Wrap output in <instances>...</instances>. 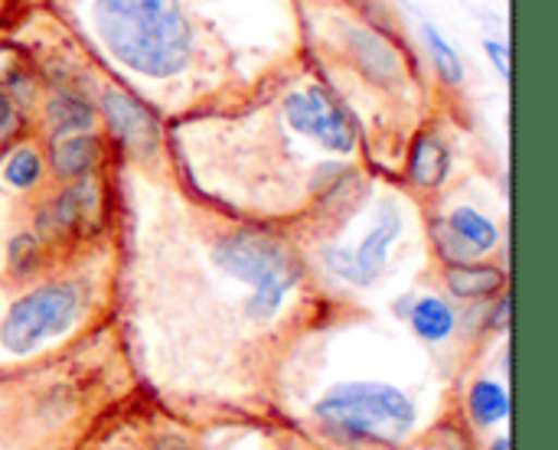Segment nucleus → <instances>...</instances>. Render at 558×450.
<instances>
[{
    "label": "nucleus",
    "instance_id": "19",
    "mask_svg": "<svg viewBox=\"0 0 558 450\" xmlns=\"http://www.w3.org/2000/svg\"><path fill=\"white\" fill-rule=\"evenodd\" d=\"M432 242H435V252L445 265H461V262H474V248L448 226V219H435L432 222Z\"/></svg>",
    "mask_w": 558,
    "mask_h": 450
},
{
    "label": "nucleus",
    "instance_id": "9",
    "mask_svg": "<svg viewBox=\"0 0 558 450\" xmlns=\"http://www.w3.org/2000/svg\"><path fill=\"white\" fill-rule=\"evenodd\" d=\"M399 235H402V216H399V209L392 203H386L379 209V216H376V226L369 229L363 245L353 252V262H356V271L363 278V288H369L383 275V268L389 262V248H392V242Z\"/></svg>",
    "mask_w": 558,
    "mask_h": 450
},
{
    "label": "nucleus",
    "instance_id": "17",
    "mask_svg": "<svg viewBox=\"0 0 558 450\" xmlns=\"http://www.w3.org/2000/svg\"><path fill=\"white\" fill-rule=\"evenodd\" d=\"M43 170H46L43 154L36 147H26V144L13 147L3 160V180L13 190H33L43 180Z\"/></svg>",
    "mask_w": 558,
    "mask_h": 450
},
{
    "label": "nucleus",
    "instance_id": "21",
    "mask_svg": "<svg viewBox=\"0 0 558 450\" xmlns=\"http://www.w3.org/2000/svg\"><path fill=\"white\" fill-rule=\"evenodd\" d=\"M23 124H26L23 111H20L13 101H7V105L0 108V150H3L10 141H16V137H20Z\"/></svg>",
    "mask_w": 558,
    "mask_h": 450
},
{
    "label": "nucleus",
    "instance_id": "22",
    "mask_svg": "<svg viewBox=\"0 0 558 450\" xmlns=\"http://www.w3.org/2000/svg\"><path fill=\"white\" fill-rule=\"evenodd\" d=\"M484 49H487L490 62L497 65V72H500L504 78H510V46H507V42H500V39H487V42H484Z\"/></svg>",
    "mask_w": 558,
    "mask_h": 450
},
{
    "label": "nucleus",
    "instance_id": "12",
    "mask_svg": "<svg viewBox=\"0 0 558 450\" xmlns=\"http://www.w3.org/2000/svg\"><path fill=\"white\" fill-rule=\"evenodd\" d=\"M451 173V154L448 144L438 137V131H422L409 150V180L418 190H438Z\"/></svg>",
    "mask_w": 558,
    "mask_h": 450
},
{
    "label": "nucleus",
    "instance_id": "25",
    "mask_svg": "<svg viewBox=\"0 0 558 450\" xmlns=\"http://www.w3.org/2000/svg\"><path fill=\"white\" fill-rule=\"evenodd\" d=\"M490 450H513V445H510V438H497Z\"/></svg>",
    "mask_w": 558,
    "mask_h": 450
},
{
    "label": "nucleus",
    "instance_id": "10",
    "mask_svg": "<svg viewBox=\"0 0 558 450\" xmlns=\"http://www.w3.org/2000/svg\"><path fill=\"white\" fill-rule=\"evenodd\" d=\"M101 154H105V147H101L98 134H92V131L62 134V137H52V144H49V170L59 180H82L101 163Z\"/></svg>",
    "mask_w": 558,
    "mask_h": 450
},
{
    "label": "nucleus",
    "instance_id": "8",
    "mask_svg": "<svg viewBox=\"0 0 558 450\" xmlns=\"http://www.w3.org/2000/svg\"><path fill=\"white\" fill-rule=\"evenodd\" d=\"M347 49H350V59L356 62V69L369 82H379V85L399 82L402 59L383 33H376L369 26H350L347 29Z\"/></svg>",
    "mask_w": 558,
    "mask_h": 450
},
{
    "label": "nucleus",
    "instance_id": "26",
    "mask_svg": "<svg viewBox=\"0 0 558 450\" xmlns=\"http://www.w3.org/2000/svg\"><path fill=\"white\" fill-rule=\"evenodd\" d=\"M7 101H13V98H10V95H7V92H3V88H0V108H3V105H7Z\"/></svg>",
    "mask_w": 558,
    "mask_h": 450
},
{
    "label": "nucleus",
    "instance_id": "23",
    "mask_svg": "<svg viewBox=\"0 0 558 450\" xmlns=\"http://www.w3.org/2000/svg\"><path fill=\"white\" fill-rule=\"evenodd\" d=\"M507 324H510V297H500L497 301V311L490 317V327L494 330H507Z\"/></svg>",
    "mask_w": 558,
    "mask_h": 450
},
{
    "label": "nucleus",
    "instance_id": "3",
    "mask_svg": "<svg viewBox=\"0 0 558 450\" xmlns=\"http://www.w3.org/2000/svg\"><path fill=\"white\" fill-rule=\"evenodd\" d=\"M213 262L219 271H226L235 281L252 284V297L245 304V314L252 320H271L288 291L301 281V265L294 255L268 232L258 229H242L216 242Z\"/></svg>",
    "mask_w": 558,
    "mask_h": 450
},
{
    "label": "nucleus",
    "instance_id": "13",
    "mask_svg": "<svg viewBox=\"0 0 558 450\" xmlns=\"http://www.w3.org/2000/svg\"><path fill=\"white\" fill-rule=\"evenodd\" d=\"M95 121H98L95 108L85 98H78V95L62 92V95H56V98L46 101V124H49L52 137L92 131Z\"/></svg>",
    "mask_w": 558,
    "mask_h": 450
},
{
    "label": "nucleus",
    "instance_id": "24",
    "mask_svg": "<svg viewBox=\"0 0 558 450\" xmlns=\"http://www.w3.org/2000/svg\"><path fill=\"white\" fill-rule=\"evenodd\" d=\"M150 450H190V448H186L180 438H160V441H157Z\"/></svg>",
    "mask_w": 558,
    "mask_h": 450
},
{
    "label": "nucleus",
    "instance_id": "11",
    "mask_svg": "<svg viewBox=\"0 0 558 450\" xmlns=\"http://www.w3.org/2000/svg\"><path fill=\"white\" fill-rule=\"evenodd\" d=\"M445 288L458 297V301H490L507 288V275L497 265H484V262H461V265H448L445 271Z\"/></svg>",
    "mask_w": 558,
    "mask_h": 450
},
{
    "label": "nucleus",
    "instance_id": "2",
    "mask_svg": "<svg viewBox=\"0 0 558 450\" xmlns=\"http://www.w3.org/2000/svg\"><path fill=\"white\" fill-rule=\"evenodd\" d=\"M317 422L350 445H402L415 428L412 399L389 382H340L314 405Z\"/></svg>",
    "mask_w": 558,
    "mask_h": 450
},
{
    "label": "nucleus",
    "instance_id": "6",
    "mask_svg": "<svg viewBox=\"0 0 558 450\" xmlns=\"http://www.w3.org/2000/svg\"><path fill=\"white\" fill-rule=\"evenodd\" d=\"M101 118L108 131L114 134L118 144H124L134 157L147 160L160 147V124L157 118L128 92L121 88H105L101 95Z\"/></svg>",
    "mask_w": 558,
    "mask_h": 450
},
{
    "label": "nucleus",
    "instance_id": "16",
    "mask_svg": "<svg viewBox=\"0 0 558 450\" xmlns=\"http://www.w3.org/2000/svg\"><path fill=\"white\" fill-rule=\"evenodd\" d=\"M448 226L474 248V255L481 258V255H487V252H494L497 248V242H500V229L484 216V212H477V209H471V206H458V209H451V216H448Z\"/></svg>",
    "mask_w": 558,
    "mask_h": 450
},
{
    "label": "nucleus",
    "instance_id": "4",
    "mask_svg": "<svg viewBox=\"0 0 558 450\" xmlns=\"http://www.w3.org/2000/svg\"><path fill=\"white\" fill-rule=\"evenodd\" d=\"M82 307V294L69 281H52L26 291L20 301L10 304L3 324H0V343L13 356L36 353L46 340L62 337Z\"/></svg>",
    "mask_w": 558,
    "mask_h": 450
},
{
    "label": "nucleus",
    "instance_id": "5",
    "mask_svg": "<svg viewBox=\"0 0 558 450\" xmlns=\"http://www.w3.org/2000/svg\"><path fill=\"white\" fill-rule=\"evenodd\" d=\"M284 118L298 134L317 141L320 147L333 154H350L356 147L360 131H356L350 108L324 85L291 92L284 98Z\"/></svg>",
    "mask_w": 558,
    "mask_h": 450
},
{
    "label": "nucleus",
    "instance_id": "14",
    "mask_svg": "<svg viewBox=\"0 0 558 450\" xmlns=\"http://www.w3.org/2000/svg\"><path fill=\"white\" fill-rule=\"evenodd\" d=\"M409 324H412V330H415L422 340L441 343V340H448V337L454 333L458 317H454V311L448 307V301L428 294V297L412 301V307H409Z\"/></svg>",
    "mask_w": 558,
    "mask_h": 450
},
{
    "label": "nucleus",
    "instance_id": "7",
    "mask_svg": "<svg viewBox=\"0 0 558 450\" xmlns=\"http://www.w3.org/2000/svg\"><path fill=\"white\" fill-rule=\"evenodd\" d=\"M98 212V186L92 180H75L72 186H65L62 193H56L43 209H39V219H36V229L52 239V242H62L82 229H88V219H95Z\"/></svg>",
    "mask_w": 558,
    "mask_h": 450
},
{
    "label": "nucleus",
    "instance_id": "1",
    "mask_svg": "<svg viewBox=\"0 0 558 450\" xmlns=\"http://www.w3.org/2000/svg\"><path fill=\"white\" fill-rule=\"evenodd\" d=\"M95 29L105 49L147 78H173L190 65L193 29L180 0H95Z\"/></svg>",
    "mask_w": 558,
    "mask_h": 450
},
{
    "label": "nucleus",
    "instance_id": "20",
    "mask_svg": "<svg viewBox=\"0 0 558 450\" xmlns=\"http://www.w3.org/2000/svg\"><path fill=\"white\" fill-rule=\"evenodd\" d=\"M7 262H10V271L16 278H29L39 268V239L29 232L16 235L7 248Z\"/></svg>",
    "mask_w": 558,
    "mask_h": 450
},
{
    "label": "nucleus",
    "instance_id": "18",
    "mask_svg": "<svg viewBox=\"0 0 558 450\" xmlns=\"http://www.w3.org/2000/svg\"><path fill=\"white\" fill-rule=\"evenodd\" d=\"M422 36H425L428 56H432V62H435V69H438V75H441V82H445V85H461V82H464V62H461L458 49H454L435 26H425Z\"/></svg>",
    "mask_w": 558,
    "mask_h": 450
},
{
    "label": "nucleus",
    "instance_id": "15",
    "mask_svg": "<svg viewBox=\"0 0 558 450\" xmlns=\"http://www.w3.org/2000/svg\"><path fill=\"white\" fill-rule=\"evenodd\" d=\"M468 409L477 428H494L510 415V396L500 382L494 379H477L468 396Z\"/></svg>",
    "mask_w": 558,
    "mask_h": 450
}]
</instances>
